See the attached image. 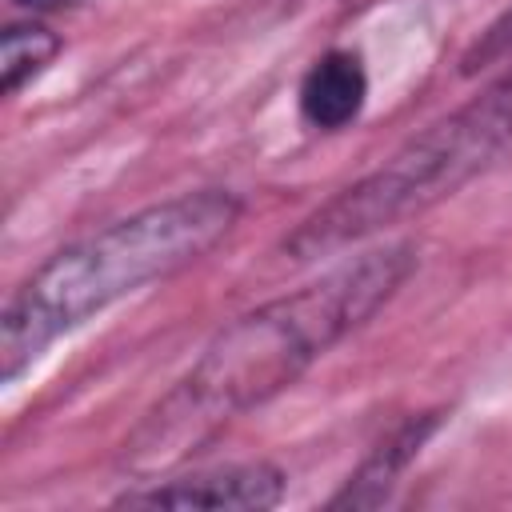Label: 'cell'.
Instances as JSON below:
<instances>
[{"label": "cell", "instance_id": "3", "mask_svg": "<svg viewBox=\"0 0 512 512\" xmlns=\"http://www.w3.org/2000/svg\"><path fill=\"white\" fill-rule=\"evenodd\" d=\"M512 156V68L480 88L468 104L420 128L380 168L336 192L284 240L288 260H320L380 236L448 200L488 168Z\"/></svg>", "mask_w": 512, "mask_h": 512}, {"label": "cell", "instance_id": "6", "mask_svg": "<svg viewBox=\"0 0 512 512\" xmlns=\"http://www.w3.org/2000/svg\"><path fill=\"white\" fill-rule=\"evenodd\" d=\"M432 416H420V420H412V424H404L388 444H380V452L348 480V488L332 500L336 508H344V504H380L384 496H388V488L396 484V472L412 460V452L424 444V436L432 432Z\"/></svg>", "mask_w": 512, "mask_h": 512}, {"label": "cell", "instance_id": "8", "mask_svg": "<svg viewBox=\"0 0 512 512\" xmlns=\"http://www.w3.org/2000/svg\"><path fill=\"white\" fill-rule=\"evenodd\" d=\"M512 52V8L504 12V16H496L484 32H480V40L464 52V60H460V72H480V68H488V64H496V60H504Z\"/></svg>", "mask_w": 512, "mask_h": 512}, {"label": "cell", "instance_id": "1", "mask_svg": "<svg viewBox=\"0 0 512 512\" xmlns=\"http://www.w3.org/2000/svg\"><path fill=\"white\" fill-rule=\"evenodd\" d=\"M412 268V244H384L224 324L200 360L132 428L120 452L124 468L156 476L184 464L232 420L296 384L328 348L368 324Z\"/></svg>", "mask_w": 512, "mask_h": 512}, {"label": "cell", "instance_id": "9", "mask_svg": "<svg viewBox=\"0 0 512 512\" xmlns=\"http://www.w3.org/2000/svg\"><path fill=\"white\" fill-rule=\"evenodd\" d=\"M24 8H64V4H76V0H16Z\"/></svg>", "mask_w": 512, "mask_h": 512}, {"label": "cell", "instance_id": "2", "mask_svg": "<svg viewBox=\"0 0 512 512\" xmlns=\"http://www.w3.org/2000/svg\"><path fill=\"white\" fill-rule=\"evenodd\" d=\"M240 196L200 188L156 200L52 252L0 316V376L16 380L56 336L80 328L128 292L204 260L240 220Z\"/></svg>", "mask_w": 512, "mask_h": 512}, {"label": "cell", "instance_id": "5", "mask_svg": "<svg viewBox=\"0 0 512 512\" xmlns=\"http://www.w3.org/2000/svg\"><path fill=\"white\" fill-rule=\"evenodd\" d=\"M364 100H368V72L356 52H328L300 80V116L320 132H336L352 124Z\"/></svg>", "mask_w": 512, "mask_h": 512}, {"label": "cell", "instance_id": "4", "mask_svg": "<svg viewBox=\"0 0 512 512\" xmlns=\"http://www.w3.org/2000/svg\"><path fill=\"white\" fill-rule=\"evenodd\" d=\"M284 472L256 460V464H220L176 480H148V488L124 492L120 504L132 508H208V512H260L280 504Z\"/></svg>", "mask_w": 512, "mask_h": 512}, {"label": "cell", "instance_id": "7", "mask_svg": "<svg viewBox=\"0 0 512 512\" xmlns=\"http://www.w3.org/2000/svg\"><path fill=\"white\" fill-rule=\"evenodd\" d=\"M56 52H60V36L48 32L44 24L4 28V44H0V88H4V96H12L32 76H40L52 64Z\"/></svg>", "mask_w": 512, "mask_h": 512}]
</instances>
